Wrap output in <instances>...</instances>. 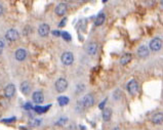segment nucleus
Listing matches in <instances>:
<instances>
[{
	"mask_svg": "<svg viewBox=\"0 0 163 130\" xmlns=\"http://www.w3.org/2000/svg\"><path fill=\"white\" fill-rule=\"evenodd\" d=\"M67 88H68V81L65 78L58 79L57 82H55V89H57V91L62 93V92L65 91Z\"/></svg>",
	"mask_w": 163,
	"mask_h": 130,
	"instance_id": "obj_1",
	"label": "nucleus"
},
{
	"mask_svg": "<svg viewBox=\"0 0 163 130\" xmlns=\"http://www.w3.org/2000/svg\"><path fill=\"white\" fill-rule=\"evenodd\" d=\"M61 60H62V63H63L64 65L70 66V65H72L73 62H74V55H73V53L70 51L64 52V53L62 54Z\"/></svg>",
	"mask_w": 163,
	"mask_h": 130,
	"instance_id": "obj_2",
	"label": "nucleus"
},
{
	"mask_svg": "<svg viewBox=\"0 0 163 130\" xmlns=\"http://www.w3.org/2000/svg\"><path fill=\"white\" fill-rule=\"evenodd\" d=\"M127 90H128V92L131 94V95H136V94L138 93V84L134 79H132V80H130L128 82V84H127Z\"/></svg>",
	"mask_w": 163,
	"mask_h": 130,
	"instance_id": "obj_3",
	"label": "nucleus"
},
{
	"mask_svg": "<svg viewBox=\"0 0 163 130\" xmlns=\"http://www.w3.org/2000/svg\"><path fill=\"white\" fill-rule=\"evenodd\" d=\"M162 47V41L160 38H154L150 42V49L153 51H159Z\"/></svg>",
	"mask_w": 163,
	"mask_h": 130,
	"instance_id": "obj_4",
	"label": "nucleus"
},
{
	"mask_svg": "<svg viewBox=\"0 0 163 130\" xmlns=\"http://www.w3.org/2000/svg\"><path fill=\"white\" fill-rule=\"evenodd\" d=\"M18 32L16 29H9L5 34V38L8 41H16L18 38Z\"/></svg>",
	"mask_w": 163,
	"mask_h": 130,
	"instance_id": "obj_5",
	"label": "nucleus"
},
{
	"mask_svg": "<svg viewBox=\"0 0 163 130\" xmlns=\"http://www.w3.org/2000/svg\"><path fill=\"white\" fill-rule=\"evenodd\" d=\"M93 103H95V97L92 94H86L82 101V105L85 108H90L91 105H93Z\"/></svg>",
	"mask_w": 163,
	"mask_h": 130,
	"instance_id": "obj_6",
	"label": "nucleus"
},
{
	"mask_svg": "<svg viewBox=\"0 0 163 130\" xmlns=\"http://www.w3.org/2000/svg\"><path fill=\"white\" fill-rule=\"evenodd\" d=\"M14 93H16V86H14V84H8V85H7L6 87H5V89H4L5 97H7V99H10V97L14 96Z\"/></svg>",
	"mask_w": 163,
	"mask_h": 130,
	"instance_id": "obj_7",
	"label": "nucleus"
},
{
	"mask_svg": "<svg viewBox=\"0 0 163 130\" xmlns=\"http://www.w3.org/2000/svg\"><path fill=\"white\" fill-rule=\"evenodd\" d=\"M49 32H50V28L47 24H42V25L39 26L38 34L41 37H46L49 34Z\"/></svg>",
	"mask_w": 163,
	"mask_h": 130,
	"instance_id": "obj_8",
	"label": "nucleus"
},
{
	"mask_svg": "<svg viewBox=\"0 0 163 130\" xmlns=\"http://www.w3.org/2000/svg\"><path fill=\"white\" fill-rule=\"evenodd\" d=\"M54 12L57 16H64L67 12V4L65 3H60L55 8H54Z\"/></svg>",
	"mask_w": 163,
	"mask_h": 130,
	"instance_id": "obj_9",
	"label": "nucleus"
},
{
	"mask_svg": "<svg viewBox=\"0 0 163 130\" xmlns=\"http://www.w3.org/2000/svg\"><path fill=\"white\" fill-rule=\"evenodd\" d=\"M14 56H16V61L22 62L27 57V52H26V50L23 49V48H20V49H18L14 52Z\"/></svg>",
	"mask_w": 163,
	"mask_h": 130,
	"instance_id": "obj_10",
	"label": "nucleus"
},
{
	"mask_svg": "<svg viewBox=\"0 0 163 130\" xmlns=\"http://www.w3.org/2000/svg\"><path fill=\"white\" fill-rule=\"evenodd\" d=\"M32 99H33V101L36 103H41L44 101V95L41 91H35L32 95Z\"/></svg>",
	"mask_w": 163,
	"mask_h": 130,
	"instance_id": "obj_11",
	"label": "nucleus"
},
{
	"mask_svg": "<svg viewBox=\"0 0 163 130\" xmlns=\"http://www.w3.org/2000/svg\"><path fill=\"white\" fill-rule=\"evenodd\" d=\"M86 51H87L88 54H90V55H95L97 52V44L95 42L89 43V44L87 45V47H86Z\"/></svg>",
	"mask_w": 163,
	"mask_h": 130,
	"instance_id": "obj_12",
	"label": "nucleus"
},
{
	"mask_svg": "<svg viewBox=\"0 0 163 130\" xmlns=\"http://www.w3.org/2000/svg\"><path fill=\"white\" fill-rule=\"evenodd\" d=\"M20 88H21L22 93L25 94V95H28V94L30 93V91H31V85H30V83L28 81H24L23 83L21 84Z\"/></svg>",
	"mask_w": 163,
	"mask_h": 130,
	"instance_id": "obj_13",
	"label": "nucleus"
},
{
	"mask_svg": "<svg viewBox=\"0 0 163 130\" xmlns=\"http://www.w3.org/2000/svg\"><path fill=\"white\" fill-rule=\"evenodd\" d=\"M149 52L150 50L147 46H140L138 49V55L140 57H147L149 55Z\"/></svg>",
	"mask_w": 163,
	"mask_h": 130,
	"instance_id": "obj_14",
	"label": "nucleus"
},
{
	"mask_svg": "<svg viewBox=\"0 0 163 130\" xmlns=\"http://www.w3.org/2000/svg\"><path fill=\"white\" fill-rule=\"evenodd\" d=\"M50 107H51V105H45V107H40V105H37V107H35L34 111L37 113V114H43V113H46L48 110L50 109Z\"/></svg>",
	"mask_w": 163,
	"mask_h": 130,
	"instance_id": "obj_15",
	"label": "nucleus"
},
{
	"mask_svg": "<svg viewBox=\"0 0 163 130\" xmlns=\"http://www.w3.org/2000/svg\"><path fill=\"white\" fill-rule=\"evenodd\" d=\"M152 121H153V123L154 124H162L163 122V115L162 113H157V114H155L154 116H153V118H152Z\"/></svg>",
	"mask_w": 163,
	"mask_h": 130,
	"instance_id": "obj_16",
	"label": "nucleus"
},
{
	"mask_svg": "<svg viewBox=\"0 0 163 130\" xmlns=\"http://www.w3.org/2000/svg\"><path fill=\"white\" fill-rule=\"evenodd\" d=\"M112 117V110L110 108H105L103 110V119L105 121H109Z\"/></svg>",
	"mask_w": 163,
	"mask_h": 130,
	"instance_id": "obj_17",
	"label": "nucleus"
},
{
	"mask_svg": "<svg viewBox=\"0 0 163 130\" xmlns=\"http://www.w3.org/2000/svg\"><path fill=\"white\" fill-rule=\"evenodd\" d=\"M130 61H131V54H130V53H125V54H123V55L121 56L120 64L124 66V65H127V64H128Z\"/></svg>",
	"mask_w": 163,
	"mask_h": 130,
	"instance_id": "obj_18",
	"label": "nucleus"
},
{
	"mask_svg": "<svg viewBox=\"0 0 163 130\" xmlns=\"http://www.w3.org/2000/svg\"><path fill=\"white\" fill-rule=\"evenodd\" d=\"M105 20H106V16H105V14H100L99 16H97V20H95V26L103 25V24H104V22H105Z\"/></svg>",
	"mask_w": 163,
	"mask_h": 130,
	"instance_id": "obj_19",
	"label": "nucleus"
},
{
	"mask_svg": "<svg viewBox=\"0 0 163 130\" xmlns=\"http://www.w3.org/2000/svg\"><path fill=\"white\" fill-rule=\"evenodd\" d=\"M69 101H70V99H69L68 96H60L59 99H58V103H59V105H62V107L68 105Z\"/></svg>",
	"mask_w": 163,
	"mask_h": 130,
	"instance_id": "obj_20",
	"label": "nucleus"
},
{
	"mask_svg": "<svg viewBox=\"0 0 163 130\" xmlns=\"http://www.w3.org/2000/svg\"><path fill=\"white\" fill-rule=\"evenodd\" d=\"M61 36L63 37L64 39L66 41H71V39H72V37H71V35L70 34L68 33L67 31H64V32H62L61 33Z\"/></svg>",
	"mask_w": 163,
	"mask_h": 130,
	"instance_id": "obj_21",
	"label": "nucleus"
},
{
	"mask_svg": "<svg viewBox=\"0 0 163 130\" xmlns=\"http://www.w3.org/2000/svg\"><path fill=\"white\" fill-rule=\"evenodd\" d=\"M40 124H41V120H39V119L32 120V121L30 122V125L31 126H39Z\"/></svg>",
	"mask_w": 163,
	"mask_h": 130,
	"instance_id": "obj_22",
	"label": "nucleus"
},
{
	"mask_svg": "<svg viewBox=\"0 0 163 130\" xmlns=\"http://www.w3.org/2000/svg\"><path fill=\"white\" fill-rule=\"evenodd\" d=\"M16 120V117H12V118H8V119L1 120V122H3V123H12V122H14Z\"/></svg>",
	"mask_w": 163,
	"mask_h": 130,
	"instance_id": "obj_23",
	"label": "nucleus"
},
{
	"mask_svg": "<svg viewBox=\"0 0 163 130\" xmlns=\"http://www.w3.org/2000/svg\"><path fill=\"white\" fill-rule=\"evenodd\" d=\"M107 101H108V99H104V101H103L102 103H100V105H99V109H100V110H104V109H105V105H106Z\"/></svg>",
	"mask_w": 163,
	"mask_h": 130,
	"instance_id": "obj_24",
	"label": "nucleus"
},
{
	"mask_svg": "<svg viewBox=\"0 0 163 130\" xmlns=\"http://www.w3.org/2000/svg\"><path fill=\"white\" fill-rule=\"evenodd\" d=\"M66 23H67V18H64L63 20L61 21V23H60L59 27H60V28H63V27H65V25H66Z\"/></svg>",
	"mask_w": 163,
	"mask_h": 130,
	"instance_id": "obj_25",
	"label": "nucleus"
},
{
	"mask_svg": "<svg viewBox=\"0 0 163 130\" xmlns=\"http://www.w3.org/2000/svg\"><path fill=\"white\" fill-rule=\"evenodd\" d=\"M51 33H52V35H54V36H57V37L61 36V32L58 31V30H54V31H52Z\"/></svg>",
	"mask_w": 163,
	"mask_h": 130,
	"instance_id": "obj_26",
	"label": "nucleus"
},
{
	"mask_svg": "<svg viewBox=\"0 0 163 130\" xmlns=\"http://www.w3.org/2000/svg\"><path fill=\"white\" fill-rule=\"evenodd\" d=\"M3 48H4V43H3L2 41L0 40V54L2 53V51H3Z\"/></svg>",
	"mask_w": 163,
	"mask_h": 130,
	"instance_id": "obj_27",
	"label": "nucleus"
},
{
	"mask_svg": "<svg viewBox=\"0 0 163 130\" xmlns=\"http://www.w3.org/2000/svg\"><path fill=\"white\" fill-rule=\"evenodd\" d=\"M25 109H26V110H31V109H33V107H32L30 103H27L25 105Z\"/></svg>",
	"mask_w": 163,
	"mask_h": 130,
	"instance_id": "obj_28",
	"label": "nucleus"
},
{
	"mask_svg": "<svg viewBox=\"0 0 163 130\" xmlns=\"http://www.w3.org/2000/svg\"><path fill=\"white\" fill-rule=\"evenodd\" d=\"M66 121H67V119H61L60 121H58L57 124H58V125H59V124H60V125H62V124H64Z\"/></svg>",
	"mask_w": 163,
	"mask_h": 130,
	"instance_id": "obj_29",
	"label": "nucleus"
},
{
	"mask_svg": "<svg viewBox=\"0 0 163 130\" xmlns=\"http://www.w3.org/2000/svg\"><path fill=\"white\" fill-rule=\"evenodd\" d=\"M3 14V7H2V5L0 4V16Z\"/></svg>",
	"mask_w": 163,
	"mask_h": 130,
	"instance_id": "obj_30",
	"label": "nucleus"
}]
</instances>
